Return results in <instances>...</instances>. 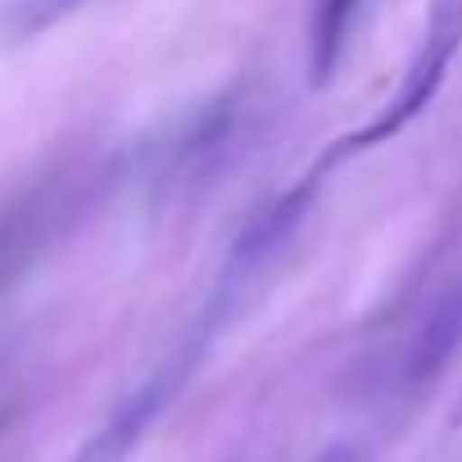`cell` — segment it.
I'll list each match as a JSON object with an SVG mask.
<instances>
[{"instance_id": "obj_1", "label": "cell", "mask_w": 462, "mask_h": 462, "mask_svg": "<svg viewBox=\"0 0 462 462\" xmlns=\"http://www.w3.org/2000/svg\"><path fill=\"white\" fill-rule=\"evenodd\" d=\"M457 51H462V0H430V14H426L417 55L408 60V69H403L394 96L381 105V114H376L367 127L340 136V141L313 163V172L327 177L336 163H345V159H354V154H367V150H376V145H390L412 118H421V114L430 109V100L439 96V87H444L448 64H453Z\"/></svg>"}, {"instance_id": "obj_2", "label": "cell", "mask_w": 462, "mask_h": 462, "mask_svg": "<svg viewBox=\"0 0 462 462\" xmlns=\"http://www.w3.org/2000/svg\"><path fill=\"white\" fill-rule=\"evenodd\" d=\"M100 168H64L0 208V286L32 268L100 195Z\"/></svg>"}, {"instance_id": "obj_3", "label": "cell", "mask_w": 462, "mask_h": 462, "mask_svg": "<svg viewBox=\"0 0 462 462\" xmlns=\"http://www.w3.org/2000/svg\"><path fill=\"white\" fill-rule=\"evenodd\" d=\"M241 109H245L241 96H217L204 109H195L168 136V145L154 154V181L159 186H181V181H195V177L213 172V163L226 154L231 136H236V127H241Z\"/></svg>"}, {"instance_id": "obj_4", "label": "cell", "mask_w": 462, "mask_h": 462, "mask_svg": "<svg viewBox=\"0 0 462 462\" xmlns=\"http://www.w3.org/2000/svg\"><path fill=\"white\" fill-rule=\"evenodd\" d=\"M457 345H462V286H453L430 309V318L403 340V354H399L394 372L403 376V385H417L421 376H430L435 367H444Z\"/></svg>"}, {"instance_id": "obj_5", "label": "cell", "mask_w": 462, "mask_h": 462, "mask_svg": "<svg viewBox=\"0 0 462 462\" xmlns=\"http://www.w3.org/2000/svg\"><path fill=\"white\" fill-rule=\"evenodd\" d=\"M363 5L367 0H313V10H309V87H327L340 73Z\"/></svg>"}, {"instance_id": "obj_6", "label": "cell", "mask_w": 462, "mask_h": 462, "mask_svg": "<svg viewBox=\"0 0 462 462\" xmlns=\"http://www.w3.org/2000/svg\"><path fill=\"white\" fill-rule=\"evenodd\" d=\"M87 5H96V0H5L0 5V51H19L46 37L51 28L82 14Z\"/></svg>"}, {"instance_id": "obj_7", "label": "cell", "mask_w": 462, "mask_h": 462, "mask_svg": "<svg viewBox=\"0 0 462 462\" xmlns=\"http://www.w3.org/2000/svg\"><path fill=\"white\" fill-rule=\"evenodd\" d=\"M318 462H358V453H354V448H331V453H322Z\"/></svg>"}, {"instance_id": "obj_8", "label": "cell", "mask_w": 462, "mask_h": 462, "mask_svg": "<svg viewBox=\"0 0 462 462\" xmlns=\"http://www.w3.org/2000/svg\"><path fill=\"white\" fill-rule=\"evenodd\" d=\"M448 421H453V426H462V394H457V403H453V412H448Z\"/></svg>"}]
</instances>
